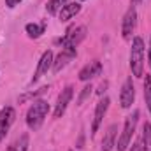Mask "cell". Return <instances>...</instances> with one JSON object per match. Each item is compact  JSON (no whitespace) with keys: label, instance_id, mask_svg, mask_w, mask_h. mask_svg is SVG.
Wrapping results in <instances>:
<instances>
[{"label":"cell","instance_id":"cell-25","mask_svg":"<svg viewBox=\"0 0 151 151\" xmlns=\"http://www.w3.org/2000/svg\"><path fill=\"white\" fill-rule=\"evenodd\" d=\"M148 63L151 67V37H150V49H148Z\"/></svg>","mask_w":151,"mask_h":151},{"label":"cell","instance_id":"cell-12","mask_svg":"<svg viewBox=\"0 0 151 151\" xmlns=\"http://www.w3.org/2000/svg\"><path fill=\"white\" fill-rule=\"evenodd\" d=\"M100 72H102V63H100L99 60H93V62L86 63V65L79 70V79H81V81H90L91 77L100 76Z\"/></svg>","mask_w":151,"mask_h":151},{"label":"cell","instance_id":"cell-21","mask_svg":"<svg viewBox=\"0 0 151 151\" xmlns=\"http://www.w3.org/2000/svg\"><path fill=\"white\" fill-rule=\"evenodd\" d=\"M46 9H47V12L49 14H58L60 12V9H62V4L58 2V0H49L47 4H46Z\"/></svg>","mask_w":151,"mask_h":151},{"label":"cell","instance_id":"cell-5","mask_svg":"<svg viewBox=\"0 0 151 151\" xmlns=\"http://www.w3.org/2000/svg\"><path fill=\"white\" fill-rule=\"evenodd\" d=\"M72 97H74V86L69 84V86H65V88L62 90V93L58 95V100H56V106H55V113H53L55 118H62V116L65 114L67 106L70 104Z\"/></svg>","mask_w":151,"mask_h":151},{"label":"cell","instance_id":"cell-3","mask_svg":"<svg viewBox=\"0 0 151 151\" xmlns=\"http://www.w3.org/2000/svg\"><path fill=\"white\" fill-rule=\"evenodd\" d=\"M137 123H139V111L135 109L132 114H128L127 119H125L123 132H121V135H119V139H118V146H116L118 151H127V148L130 146L132 137H134L135 128H137Z\"/></svg>","mask_w":151,"mask_h":151},{"label":"cell","instance_id":"cell-20","mask_svg":"<svg viewBox=\"0 0 151 151\" xmlns=\"http://www.w3.org/2000/svg\"><path fill=\"white\" fill-rule=\"evenodd\" d=\"M49 90V86H42V88H39V90H35V91H30V93H25V95H21L19 97V102H27L28 99H35V97H39V95H42V93H46Z\"/></svg>","mask_w":151,"mask_h":151},{"label":"cell","instance_id":"cell-10","mask_svg":"<svg viewBox=\"0 0 151 151\" xmlns=\"http://www.w3.org/2000/svg\"><path fill=\"white\" fill-rule=\"evenodd\" d=\"M14 118H16V111L12 107H9V106L0 111V141L5 139L7 132L11 130V127L14 123Z\"/></svg>","mask_w":151,"mask_h":151},{"label":"cell","instance_id":"cell-28","mask_svg":"<svg viewBox=\"0 0 151 151\" xmlns=\"http://www.w3.org/2000/svg\"><path fill=\"white\" fill-rule=\"evenodd\" d=\"M69 151H74V150H69Z\"/></svg>","mask_w":151,"mask_h":151},{"label":"cell","instance_id":"cell-2","mask_svg":"<svg viewBox=\"0 0 151 151\" xmlns=\"http://www.w3.org/2000/svg\"><path fill=\"white\" fill-rule=\"evenodd\" d=\"M130 69L135 77L144 76V40L142 37L132 39V47H130Z\"/></svg>","mask_w":151,"mask_h":151},{"label":"cell","instance_id":"cell-24","mask_svg":"<svg viewBox=\"0 0 151 151\" xmlns=\"http://www.w3.org/2000/svg\"><path fill=\"white\" fill-rule=\"evenodd\" d=\"M19 2H21V0H5V5H7L9 9H14Z\"/></svg>","mask_w":151,"mask_h":151},{"label":"cell","instance_id":"cell-7","mask_svg":"<svg viewBox=\"0 0 151 151\" xmlns=\"http://www.w3.org/2000/svg\"><path fill=\"white\" fill-rule=\"evenodd\" d=\"M109 104H111L109 97H104V99L99 100V104L95 107V114H93V121H91V135H95L99 132V128H100V125L104 121V116L109 109Z\"/></svg>","mask_w":151,"mask_h":151},{"label":"cell","instance_id":"cell-11","mask_svg":"<svg viewBox=\"0 0 151 151\" xmlns=\"http://www.w3.org/2000/svg\"><path fill=\"white\" fill-rule=\"evenodd\" d=\"M76 55H77V51H76V47H62V51H60V55L53 60V72H60L65 65H69V62L70 60H74Z\"/></svg>","mask_w":151,"mask_h":151},{"label":"cell","instance_id":"cell-22","mask_svg":"<svg viewBox=\"0 0 151 151\" xmlns=\"http://www.w3.org/2000/svg\"><path fill=\"white\" fill-rule=\"evenodd\" d=\"M130 151H142V139H137V141L132 144Z\"/></svg>","mask_w":151,"mask_h":151},{"label":"cell","instance_id":"cell-17","mask_svg":"<svg viewBox=\"0 0 151 151\" xmlns=\"http://www.w3.org/2000/svg\"><path fill=\"white\" fill-rule=\"evenodd\" d=\"M141 139H142V151H151V123H144Z\"/></svg>","mask_w":151,"mask_h":151},{"label":"cell","instance_id":"cell-19","mask_svg":"<svg viewBox=\"0 0 151 151\" xmlns=\"http://www.w3.org/2000/svg\"><path fill=\"white\" fill-rule=\"evenodd\" d=\"M91 90H93L91 84H86V86L81 90V93H79V97H77V106H83V104L91 97Z\"/></svg>","mask_w":151,"mask_h":151},{"label":"cell","instance_id":"cell-8","mask_svg":"<svg viewBox=\"0 0 151 151\" xmlns=\"http://www.w3.org/2000/svg\"><path fill=\"white\" fill-rule=\"evenodd\" d=\"M134 100H135V88H134L132 77H128V79L123 83V86H121V91H119V104H121L123 109H128V107H132Z\"/></svg>","mask_w":151,"mask_h":151},{"label":"cell","instance_id":"cell-15","mask_svg":"<svg viewBox=\"0 0 151 151\" xmlns=\"http://www.w3.org/2000/svg\"><path fill=\"white\" fill-rule=\"evenodd\" d=\"M44 30H46V21H42L40 25H37V23H28L25 27V32L28 34V37H32V39H39L44 34Z\"/></svg>","mask_w":151,"mask_h":151},{"label":"cell","instance_id":"cell-14","mask_svg":"<svg viewBox=\"0 0 151 151\" xmlns=\"http://www.w3.org/2000/svg\"><path fill=\"white\" fill-rule=\"evenodd\" d=\"M79 11H81V4H79V2H69V4H65V5L60 9L58 18H60V21H69V19L74 18Z\"/></svg>","mask_w":151,"mask_h":151},{"label":"cell","instance_id":"cell-23","mask_svg":"<svg viewBox=\"0 0 151 151\" xmlns=\"http://www.w3.org/2000/svg\"><path fill=\"white\" fill-rule=\"evenodd\" d=\"M107 86H109V83H107V81H104V83H100V86H99V90H97V93H99V95H104V91L107 90Z\"/></svg>","mask_w":151,"mask_h":151},{"label":"cell","instance_id":"cell-27","mask_svg":"<svg viewBox=\"0 0 151 151\" xmlns=\"http://www.w3.org/2000/svg\"><path fill=\"white\" fill-rule=\"evenodd\" d=\"M58 2H60V4H62V7H63V5H65V4H69V0H58Z\"/></svg>","mask_w":151,"mask_h":151},{"label":"cell","instance_id":"cell-29","mask_svg":"<svg viewBox=\"0 0 151 151\" xmlns=\"http://www.w3.org/2000/svg\"><path fill=\"white\" fill-rule=\"evenodd\" d=\"M81 2H83V0H81Z\"/></svg>","mask_w":151,"mask_h":151},{"label":"cell","instance_id":"cell-18","mask_svg":"<svg viewBox=\"0 0 151 151\" xmlns=\"http://www.w3.org/2000/svg\"><path fill=\"white\" fill-rule=\"evenodd\" d=\"M144 100L151 114V74H146V79H144Z\"/></svg>","mask_w":151,"mask_h":151},{"label":"cell","instance_id":"cell-6","mask_svg":"<svg viewBox=\"0 0 151 151\" xmlns=\"http://www.w3.org/2000/svg\"><path fill=\"white\" fill-rule=\"evenodd\" d=\"M135 25H137V11L135 7H130L125 16H123V23H121V35L125 40H130L132 34L135 30Z\"/></svg>","mask_w":151,"mask_h":151},{"label":"cell","instance_id":"cell-26","mask_svg":"<svg viewBox=\"0 0 151 151\" xmlns=\"http://www.w3.org/2000/svg\"><path fill=\"white\" fill-rule=\"evenodd\" d=\"M141 2H144V0H132V7H135V5L141 4Z\"/></svg>","mask_w":151,"mask_h":151},{"label":"cell","instance_id":"cell-13","mask_svg":"<svg viewBox=\"0 0 151 151\" xmlns=\"http://www.w3.org/2000/svg\"><path fill=\"white\" fill-rule=\"evenodd\" d=\"M116 135H118V125H109L106 130V135L102 139V151H113L116 146Z\"/></svg>","mask_w":151,"mask_h":151},{"label":"cell","instance_id":"cell-4","mask_svg":"<svg viewBox=\"0 0 151 151\" xmlns=\"http://www.w3.org/2000/svg\"><path fill=\"white\" fill-rule=\"evenodd\" d=\"M84 37H86V27H76L70 32H67L63 37L56 39L55 44H60L62 47H76Z\"/></svg>","mask_w":151,"mask_h":151},{"label":"cell","instance_id":"cell-16","mask_svg":"<svg viewBox=\"0 0 151 151\" xmlns=\"http://www.w3.org/2000/svg\"><path fill=\"white\" fill-rule=\"evenodd\" d=\"M28 150V134H23L16 142H12L5 151H27Z\"/></svg>","mask_w":151,"mask_h":151},{"label":"cell","instance_id":"cell-9","mask_svg":"<svg viewBox=\"0 0 151 151\" xmlns=\"http://www.w3.org/2000/svg\"><path fill=\"white\" fill-rule=\"evenodd\" d=\"M53 60H55V56H53L51 49H47V51L42 53V56H40V60H39V63H37V69L34 72V77H32V83H37L44 74H47V70L53 67Z\"/></svg>","mask_w":151,"mask_h":151},{"label":"cell","instance_id":"cell-1","mask_svg":"<svg viewBox=\"0 0 151 151\" xmlns=\"http://www.w3.org/2000/svg\"><path fill=\"white\" fill-rule=\"evenodd\" d=\"M49 113V104L44 99H37L34 100V104L30 106V109L27 111V125L30 130H39L46 119V116Z\"/></svg>","mask_w":151,"mask_h":151}]
</instances>
